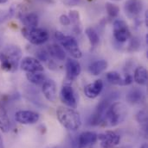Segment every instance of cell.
Returning a JSON list of instances; mask_svg holds the SVG:
<instances>
[{
  "label": "cell",
  "instance_id": "cell-1",
  "mask_svg": "<svg viewBox=\"0 0 148 148\" xmlns=\"http://www.w3.org/2000/svg\"><path fill=\"white\" fill-rule=\"evenodd\" d=\"M22 59V50L17 46H9L0 53L1 67L7 72H15Z\"/></svg>",
  "mask_w": 148,
  "mask_h": 148
},
{
  "label": "cell",
  "instance_id": "cell-2",
  "mask_svg": "<svg viewBox=\"0 0 148 148\" xmlns=\"http://www.w3.org/2000/svg\"><path fill=\"white\" fill-rule=\"evenodd\" d=\"M56 116L59 122L69 131L78 130L81 125V119L79 113L72 108L58 107L56 110Z\"/></svg>",
  "mask_w": 148,
  "mask_h": 148
},
{
  "label": "cell",
  "instance_id": "cell-3",
  "mask_svg": "<svg viewBox=\"0 0 148 148\" xmlns=\"http://www.w3.org/2000/svg\"><path fill=\"white\" fill-rule=\"evenodd\" d=\"M125 117V108L120 103L111 104L107 110L101 124L106 127H114L120 123Z\"/></svg>",
  "mask_w": 148,
  "mask_h": 148
},
{
  "label": "cell",
  "instance_id": "cell-4",
  "mask_svg": "<svg viewBox=\"0 0 148 148\" xmlns=\"http://www.w3.org/2000/svg\"><path fill=\"white\" fill-rule=\"evenodd\" d=\"M55 37L62 45L63 48H64L73 59L78 60L81 58L82 53L79 47L77 40L74 37L70 36H65L60 31H56L55 33Z\"/></svg>",
  "mask_w": 148,
  "mask_h": 148
},
{
  "label": "cell",
  "instance_id": "cell-5",
  "mask_svg": "<svg viewBox=\"0 0 148 148\" xmlns=\"http://www.w3.org/2000/svg\"><path fill=\"white\" fill-rule=\"evenodd\" d=\"M22 35L29 42L33 45H42L49 40V34L42 29L39 28H24Z\"/></svg>",
  "mask_w": 148,
  "mask_h": 148
},
{
  "label": "cell",
  "instance_id": "cell-6",
  "mask_svg": "<svg viewBox=\"0 0 148 148\" xmlns=\"http://www.w3.org/2000/svg\"><path fill=\"white\" fill-rule=\"evenodd\" d=\"M112 98H107L103 101H101L96 107L95 111L94 112V114L90 116L89 120H88V124L92 125V126H97L99 124L101 123L103 116L106 113L107 110L108 109V107L111 105Z\"/></svg>",
  "mask_w": 148,
  "mask_h": 148
},
{
  "label": "cell",
  "instance_id": "cell-7",
  "mask_svg": "<svg viewBox=\"0 0 148 148\" xmlns=\"http://www.w3.org/2000/svg\"><path fill=\"white\" fill-rule=\"evenodd\" d=\"M131 36L128 25L123 20L118 19L113 23V36L115 40L119 42L126 41Z\"/></svg>",
  "mask_w": 148,
  "mask_h": 148
},
{
  "label": "cell",
  "instance_id": "cell-8",
  "mask_svg": "<svg viewBox=\"0 0 148 148\" xmlns=\"http://www.w3.org/2000/svg\"><path fill=\"white\" fill-rule=\"evenodd\" d=\"M97 140L101 141L102 148H113L120 141V137L115 132L107 131L103 134H97Z\"/></svg>",
  "mask_w": 148,
  "mask_h": 148
},
{
  "label": "cell",
  "instance_id": "cell-9",
  "mask_svg": "<svg viewBox=\"0 0 148 148\" xmlns=\"http://www.w3.org/2000/svg\"><path fill=\"white\" fill-rule=\"evenodd\" d=\"M143 7L142 0H126L124 4L125 14L128 18L134 19L141 13Z\"/></svg>",
  "mask_w": 148,
  "mask_h": 148
},
{
  "label": "cell",
  "instance_id": "cell-10",
  "mask_svg": "<svg viewBox=\"0 0 148 148\" xmlns=\"http://www.w3.org/2000/svg\"><path fill=\"white\" fill-rule=\"evenodd\" d=\"M39 114L31 110H20L17 111L15 114V120L24 125H30V124H35L39 121Z\"/></svg>",
  "mask_w": 148,
  "mask_h": 148
},
{
  "label": "cell",
  "instance_id": "cell-11",
  "mask_svg": "<svg viewBox=\"0 0 148 148\" xmlns=\"http://www.w3.org/2000/svg\"><path fill=\"white\" fill-rule=\"evenodd\" d=\"M20 67L23 71L28 73H38L43 72V66L41 62L33 57H25L21 60Z\"/></svg>",
  "mask_w": 148,
  "mask_h": 148
},
{
  "label": "cell",
  "instance_id": "cell-12",
  "mask_svg": "<svg viewBox=\"0 0 148 148\" xmlns=\"http://www.w3.org/2000/svg\"><path fill=\"white\" fill-rule=\"evenodd\" d=\"M60 98L62 102L66 104L69 108L75 109L77 107V101L75 97L74 90L69 85H64L60 93Z\"/></svg>",
  "mask_w": 148,
  "mask_h": 148
},
{
  "label": "cell",
  "instance_id": "cell-13",
  "mask_svg": "<svg viewBox=\"0 0 148 148\" xmlns=\"http://www.w3.org/2000/svg\"><path fill=\"white\" fill-rule=\"evenodd\" d=\"M42 93L45 98L51 102L55 103L56 99V85L54 80L52 79H46L42 84Z\"/></svg>",
  "mask_w": 148,
  "mask_h": 148
},
{
  "label": "cell",
  "instance_id": "cell-14",
  "mask_svg": "<svg viewBox=\"0 0 148 148\" xmlns=\"http://www.w3.org/2000/svg\"><path fill=\"white\" fill-rule=\"evenodd\" d=\"M97 140V134L91 131H86L81 133L77 139V145L79 148H87Z\"/></svg>",
  "mask_w": 148,
  "mask_h": 148
},
{
  "label": "cell",
  "instance_id": "cell-15",
  "mask_svg": "<svg viewBox=\"0 0 148 148\" xmlns=\"http://www.w3.org/2000/svg\"><path fill=\"white\" fill-rule=\"evenodd\" d=\"M81 72V67L80 63L75 60V59H69L66 63V73L67 79L69 81L74 80Z\"/></svg>",
  "mask_w": 148,
  "mask_h": 148
},
{
  "label": "cell",
  "instance_id": "cell-16",
  "mask_svg": "<svg viewBox=\"0 0 148 148\" xmlns=\"http://www.w3.org/2000/svg\"><path fill=\"white\" fill-rule=\"evenodd\" d=\"M103 90V82L101 79L95 80L94 83H91L85 86L84 93L88 98H95L97 97Z\"/></svg>",
  "mask_w": 148,
  "mask_h": 148
},
{
  "label": "cell",
  "instance_id": "cell-17",
  "mask_svg": "<svg viewBox=\"0 0 148 148\" xmlns=\"http://www.w3.org/2000/svg\"><path fill=\"white\" fill-rule=\"evenodd\" d=\"M126 99L127 103L130 104H133V105L140 104L144 102L145 94L140 89L133 88L127 92V94L126 96Z\"/></svg>",
  "mask_w": 148,
  "mask_h": 148
},
{
  "label": "cell",
  "instance_id": "cell-18",
  "mask_svg": "<svg viewBox=\"0 0 148 148\" xmlns=\"http://www.w3.org/2000/svg\"><path fill=\"white\" fill-rule=\"evenodd\" d=\"M19 18L25 28H36L38 25L39 17L36 12L21 13Z\"/></svg>",
  "mask_w": 148,
  "mask_h": 148
},
{
  "label": "cell",
  "instance_id": "cell-19",
  "mask_svg": "<svg viewBox=\"0 0 148 148\" xmlns=\"http://www.w3.org/2000/svg\"><path fill=\"white\" fill-rule=\"evenodd\" d=\"M46 51H47V53H49V56H51L52 58H54V59H56L57 60L63 61L66 58V53H65L64 50L60 46H58L57 44L49 45L47 47Z\"/></svg>",
  "mask_w": 148,
  "mask_h": 148
},
{
  "label": "cell",
  "instance_id": "cell-20",
  "mask_svg": "<svg viewBox=\"0 0 148 148\" xmlns=\"http://www.w3.org/2000/svg\"><path fill=\"white\" fill-rule=\"evenodd\" d=\"M107 68H108V62L104 60H96L93 62L89 66L88 71L92 75L98 76L101 73H102Z\"/></svg>",
  "mask_w": 148,
  "mask_h": 148
},
{
  "label": "cell",
  "instance_id": "cell-21",
  "mask_svg": "<svg viewBox=\"0 0 148 148\" xmlns=\"http://www.w3.org/2000/svg\"><path fill=\"white\" fill-rule=\"evenodd\" d=\"M134 81L140 85L147 84V71L143 66H139L135 69L133 77Z\"/></svg>",
  "mask_w": 148,
  "mask_h": 148
},
{
  "label": "cell",
  "instance_id": "cell-22",
  "mask_svg": "<svg viewBox=\"0 0 148 148\" xmlns=\"http://www.w3.org/2000/svg\"><path fill=\"white\" fill-rule=\"evenodd\" d=\"M10 129V121L8 116V114L3 108L0 104V130L3 133L9 132Z\"/></svg>",
  "mask_w": 148,
  "mask_h": 148
},
{
  "label": "cell",
  "instance_id": "cell-23",
  "mask_svg": "<svg viewBox=\"0 0 148 148\" xmlns=\"http://www.w3.org/2000/svg\"><path fill=\"white\" fill-rule=\"evenodd\" d=\"M26 77L29 82L34 84H43V82L46 80L45 75L42 73V72H38V73H28L26 74Z\"/></svg>",
  "mask_w": 148,
  "mask_h": 148
},
{
  "label": "cell",
  "instance_id": "cell-24",
  "mask_svg": "<svg viewBox=\"0 0 148 148\" xmlns=\"http://www.w3.org/2000/svg\"><path fill=\"white\" fill-rule=\"evenodd\" d=\"M69 17L70 19V23L74 25V30L77 33L80 34L81 31V24L80 21V14L76 10H71L69 11Z\"/></svg>",
  "mask_w": 148,
  "mask_h": 148
},
{
  "label": "cell",
  "instance_id": "cell-25",
  "mask_svg": "<svg viewBox=\"0 0 148 148\" xmlns=\"http://www.w3.org/2000/svg\"><path fill=\"white\" fill-rule=\"evenodd\" d=\"M85 33L89 40L91 46L93 47H96L100 42V36H99L98 33L96 32V30L94 29L93 28H88V29H86Z\"/></svg>",
  "mask_w": 148,
  "mask_h": 148
},
{
  "label": "cell",
  "instance_id": "cell-26",
  "mask_svg": "<svg viewBox=\"0 0 148 148\" xmlns=\"http://www.w3.org/2000/svg\"><path fill=\"white\" fill-rule=\"evenodd\" d=\"M106 78H107V80L110 84H112L120 85L122 77L117 72H109V73H108L107 75H106Z\"/></svg>",
  "mask_w": 148,
  "mask_h": 148
},
{
  "label": "cell",
  "instance_id": "cell-27",
  "mask_svg": "<svg viewBox=\"0 0 148 148\" xmlns=\"http://www.w3.org/2000/svg\"><path fill=\"white\" fill-rule=\"evenodd\" d=\"M106 10H107L108 16L112 18L116 17L120 13L119 6H117L116 4H113L112 3H106Z\"/></svg>",
  "mask_w": 148,
  "mask_h": 148
},
{
  "label": "cell",
  "instance_id": "cell-28",
  "mask_svg": "<svg viewBox=\"0 0 148 148\" xmlns=\"http://www.w3.org/2000/svg\"><path fill=\"white\" fill-rule=\"evenodd\" d=\"M136 119L138 121V122L145 127H147V114L145 110H140L138 112L137 115H136Z\"/></svg>",
  "mask_w": 148,
  "mask_h": 148
},
{
  "label": "cell",
  "instance_id": "cell-29",
  "mask_svg": "<svg viewBox=\"0 0 148 148\" xmlns=\"http://www.w3.org/2000/svg\"><path fill=\"white\" fill-rule=\"evenodd\" d=\"M36 55L37 56V60H42V61L46 62V63L49 61V53H47L46 50H43V49L38 50L37 53H36Z\"/></svg>",
  "mask_w": 148,
  "mask_h": 148
},
{
  "label": "cell",
  "instance_id": "cell-30",
  "mask_svg": "<svg viewBox=\"0 0 148 148\" xmlns=\"http://www.w3.org/2000/svg\"><path fill=\"white\" fill-rule=\"evenodd\" d=\"M133 77L130 75V74H126L124 77H122V79H121V83H120V85H129L133 83Z\"/></svg>",
  "mask_w": 148,
  "mask_h": 148
},
{
  "label": "cell",
  "instance_id": "cell-31",
  "mask_svg": "<svg viewBox=\"0 0 148 148\" xmlns=\"http://www.w3.org/2000/svg\"><path fill=\"white\" fill-rule=\"evenodd\" d=\"M59 21H60V23H61L63 25H64V26H69V25L71 24L70 19H69V16H67V15H62V16H60V18H59Z\"/></svg>",
  "mask_w": 148,
  "mask_h": 148
},
{
  "label": "cell",
  "instance_id": "cell-32",
  "mask_svg": "<svg viewBox=\"0 0 148 148\" xmlns=\"http://www.w3.org/2000/svg\"><path fill=\"white\" fill-rule=\"evenodd\" d=\"M62 1L66 6H75L80 3L81 0H62Z\"/></svg>",
  "mask_w": 148,
  "mask_h": 148
},
{
  "label": "cell",
  "instance_id": "cell-33",
  "mask_svg": "<svg viewBox=\"0 0 148 148\" xmlns=\"http://www.w3.org/2000/svg\"><path fill=\"white\" fill-rule=\"evenodd\" d=\"M0 148H4V145H3V138L0 134Z\"/></svg>",
  "mask_w": 148,
  "mask_h": 148
},
{
  "label": "cell",
  "instance_id": "cell-34",
  "mask_svg": "<svg viewBox=\"0 0 148 148\" xmlns=\"http://www.w3.org/2000/svg\"><path fill=\"white\" fill-rule=\"evenodd\" d=\"M140 148H148V146H147V143H144L142 146H141V147Z\"/></svg>",
  "mask_w": 148,
  "mask_h": 148
},
{
  "label": "cell",
  "instance_id": "cell-35",
  "mask_svg": "<svg viewBox=\"0 0 148 148\" xmlns=\"http://www.w3.org/2000/svg\"><path fill=\"white\" fill-rule=\"evenodd\" d=\"M9 0H0V4H2V3H7Z\"/></svg>",
  "mask_w": 148,
  "mask_h": 148
},
{
  "label": "cell",
  "instance_id": "cell-36",
  "mask_svg": "<svg viewBox=\"0 0 148 148\" xmlns=\"http://www.w3.org/2000/svg\"><path fill=\"white\" fill-rule=\"evenodd\" d=\"M42 1H46V2H49V3H51L52 0H42Z\"/></svg>",
  "mask_w": 148,
  "mask_h": 148
},
{
  "label": "cell",
  "instance_id": "cell-37",
  "mask_svg": "<svg viewBox=\"0 0 148 148\" xmlns=\"http://www.w3.org/2000/svg\"><path fill=\"white\" fill-rule=\"evenodd\" d=\"M114 1H120V0H114Z\"/></svg>",
  "mask_w": 148,
  "mask_h": 148
},
{
  "label": "cell",
  "instance_id": "cell-38",
  "mask_svg": "<svg viewBox=\"0 0 148 148\" xmlns=\"http://www.w3.org/2000/svg\"><path fill=\"white\" fill-rule=\"evenodd\" d=\"M122 148H127V147H122Z\"/></svg>",
  "mask_w": 148,
  "mask_h": 148
}]
</instances>
